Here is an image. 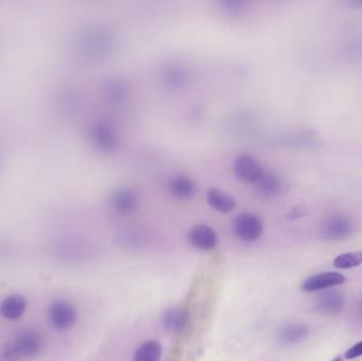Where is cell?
I'll return each instance as SVG.
<instances>
[{"label": "cell", "instance_id": "cell-1", "mask_svg": "<svg viewBox=\"0 0 362 361\" xmlns=\"http://www.w3.org/2000/svg\"><path fill=\"white\" fill-rule=\"evenodd\" d=\"M90 140L98 151L113 153L119 146L118 130L113 123L106 120H98L90 126Z\"/></svg>", "mask_w": 362, "mask_h": 361}, {"label": "cell", "instance_id": "cell-2", "mask_svg": "<svg viewBox=\"0 0 362 361\" xmlns=\"http://www.w3.org/2000/svg\"><path fill=\"white\" fill-rule=\"evenodd\" d=\"M232 229L240 241L253 243L263 234V220L256 214H238L232 222Z\"/></svg>", "mask_w": 362, "mask_h": 361}, {"label": "cell", "instance_id": "cell-3", "mask_svg": "<svg viewBox=\"0 0 362 361\" xmlns=\"http://www.w3.org/2000/svg\"><path fill=\"white\" fill-rule=\"evenodd\" d=\"M234 173L238 180L256 185L263 176L265 170L251 154H240L234 159Z\"/></svg>", "mask_w": 362, "mask_h": 361}, {"label": "cell", "instance_id": "cell-4", "mask_svg": "<svg viewBox=\"0 0 362 361\" xmlns=\"http://www.w3.org/2000/svg\"><path fill=\"white\" fill-rule=\"evenodd\" d=\"M49 321L56 331H66L72 329L78 320L76 310L67 301H56L48 310Z\"/></svg>", "mask_w": 362, "mask_h": 361}, {"label": "cell", "instance_id": "cell-5", "mask_svg": "<svg viewBox=\"0 0 362 361\" xmlns=\"http://www.w3.org/2000/svg\"><path fill=\"white\" fill-rule=\"evenodd\" d=\"M113 210L121 216H129L138 210L140 196L135 189L123 187L113 191L111 196Z\"/></svg>", "mask_w": 362, "mask_h": 361}, {"label": "cell", "instance_id": "cell-6", "mask_svg": "<svg viewBox=\"0 0 362 361\" xmlns=\"http://www.w3.org/2000/svg\"><path fill=\"white\" fill-rule=\"evenodd\" d=\"M21 357L23 358H32L42 352L43 337L38 331L34 329H25L17 335L14 340Z\"/></svg>", "mask_w": 362, "mask_h": 361}, {"label": "cell", "instance_id": "cell-7", "mask_svg": "<svg viewBox=\"0 0 362 361\" xmlns=\"http://www.w3.org/2000/svg\"><path fill=\"white\" fill-rule=\"evenodd\" d=\"M354 227L351 220L346 216H335L323 224L322 233L326 239L340 241L353 233Z\"/></svg>", "mask_w": 362, "mask_h": 361}, {"label": "cell", "instance_id": "cell-8", "mask_svg": "<svg viewBox=\"0 0 362 361\" xmlns=\"http://www.w3.org/2000/svg\"><path fill=\"white\" fill-rule=\"evenodd\" d=\"M189 243L193 247L197 248L199 251H212L216 247L217 234L212 227L208 225L194 226L188 234Z\"/></svg>", "mask_w": 362, "mask_h": 361}, {"label": "cell", "instance_id": "cell-9", "mask_svg": "<svg viewBox=\"0 0 362 361\" xmlns=\"http://www.w3.org/2000/svg\"><path fill=\"white\" fill-rule=\"evenodd\" d=\"M346 282V278L341 273L323 272L309 277L302 283V290L305 292H318L326 288L339 286Z\"/></svg>", "mask_w": 362, "mask_h": 361}, {"label": "cell", "instance_id": "cell-10", "mask_svg": "<svg viewBox=\"0 0 362 361\" xmlns=\"http://www.w3.org/2000/svg\"><path fill=\"white\" fill-rule=\"evenodd\" d=\"M168 190L170 194L180 200H189L193 198L197 193V185L191 177L178 174L172 177L168 183Z\"/></svg>", "mask_w": 362, "mask_h": 361}, {"label": "cell", "instance_id": "cell-11", "mask_svg": "<svg viewBox=\"0 0 362 361\" xmlns=\"http://www.w3.org/2000/svg\"><path fill=\"white\" fill-rule=\"evenodd\" d=\"M27 299L21 294H15L7 296L0 304V315L11 321L21 319L27 310Z\"/></svg>", "mask_w": 362, "mask_h": 361}, {"label": "cell", "instance_id": "cell-12", "mask_svg": "<svg viewBox=\"0 0 362 361\" xmlns=\"http://www.w3.org/2000/svg\"><path fill=\"white\" fill-rule=\"evenodd\" d=\"M207 202L213 210L219 213H229L236 207V200L229 193L219 189H210L207 193Z\"/></svg>", "mask_w": 362, "mask_h": 361}, {"label": "cell", "instance_id": "cell-13", "mask_svg": "<svg viewBox=\"0 0 362 361\" xmlns=\"http://www.w3.org/2000/svg\"><path fill=\"white\" fill-rule=\"evenodd\" d=\"M162 80L166 87L171 89H180L189 80L188 70L181 65H171L166 67L162 74Z\"/></svg>", "mask_w": 362, "mask_h": 361}, {"label": "cell", "instance_id": "cell-14", "mask_svg": "<svg viewBox=\"0 0 362 361\" xmlns=\"http://www.w3.org/2000/svg\"><path fill=\"white\" fill-rule=\"evenodd\" d=\"M256 187L258 194L263 195L264 197H275L282 192L283 185L277 175L265 172L261 179L256 183Z\"/></svg>", "mask_w": 362, "mask_h": 361}, {"label": "cell", "instance_id": "cell-15", "mask_svg": "<svg viewBox=\"0 0 362 361\" xmlns=\"http://www.w3.org/2000/svg\"><path fill=\"white\" fill-rule=\"evenodd\" d=\"M344 298L340 292H330L322 294L318 301V308L322 313L334 315L343 307Z\"/></svg>", "mask_w": 362, "mask_h": 361}, {"label": "cell", "instance_id": "cell-16", "mask_svg": "<svg viewBox=\"0 0 362 361\" xmlns=\"http://www.w3.org/2000/svg\"><path fill=\"white\" fill-rule=\"evenodd\" d=\"M105 95L111 102H122L128 97L129 86L125 80L113 78L107 82L104 87Z\"/></svg>", "mask_w": 362, "mask_h": 361}, {"label": "cell", "instance_id": "cell-17", "mask_svg": "<svg viewBox=\"0 0 362 361\" xmlns=\"http://www.w3.org/2000/svg\"><path fill=\"white\" fill-rule=\"evenodd\" d=\"M162 347L159 341H146L138 347L134 355V361H160Z\"/></svg>", "mask_w": 362, "mask_h": 361}, {"label": "cell", "instance_id": "cell-18", "mask_svg": "<svg viewBox=\"0 0 362 361\" xmlns=\"http://www.w3.org/2000/svg\"><path fill=\"white\" fill-rule=\"evenodd\" d=\"M188 315L183 310H170L166 312L163 318V325L166 331L170 333H177L187 325Z\"/></svg>", "mask_w": 362, "mask_h": 361}, {"label": "cell", "instance_id": "cell-19", "mask_svg": "<svg viewBox=\"0 0 362 361\" xmlns=\"http://www.w3.org/2000/svg\"><path fill=\"white\" fill-rule=\"evenodd\" d=\"M308 334V329L305 325H289L282 331L281 340L286 343H297L303 340Z\"/></svg>", "mask_w": 362, "mask_h": 361}, {"label": "cell", "instance_id": "cell-20", "mask_svg": "<svg viewBox=\"0 0 362 361\" xmlns=\"http://www.w3.org/2000/svg\"><path fill=\"white\" fill-rule=\"evenodd\" d=\"M362 264V251L343 253L334 259V267L337 269H351Z\"/></svg>", "mask_w": 362, "mask_h": 361}, {"label": "cell", "instance_id": "cell-21", "mask_svg": "<svg viewBox=\"0 0 362 361\" xmlns=\"http://www.w3.org/2000/svg\"><path fill=\"white\" fill-rule=\"evenodd\" d=\"M220 9L230 16H242L249 10V3L245 0H224L219 1Z\"/></svg>", "mask_w": 362, "mask_h": 361}, {"label": "cell", "instance_id": "cell-22", "mask_svg": "<svg viewBox=\"0 0 362 361\" xmlns=\"http://www.w3.org/2000/svg\"><path fill=\"white\" fill-rule=\"evenodd\" d=\"M23 359L14 341L0 347V361H21Z\"/></svg>", "mask_w": 362, "mask_h": 361}, {"label": "cell", "instance_id": "cell-23", "mask_svg": "<svg viewBox=\"0 0 362 361\" xmlns=\"http://www.w3.org/2000/svg\"><path fill=\"white\" fill-rule=\"evenodd\" d=\"M362 356V341L360 342L356 343L355 345L350 349V350L346 351V358L348 360H352V359L358 358V357Z\"/></svg>", "mask_w": 362, "mask_h": 361}, {"label": "cell", "instance_id": "cell-24", "mask_svg": "<svg viewBox=\"0 0 362 361\" xmlns=\"http://www.w3.org/2000/svg\"><path fill=\"white\" fill-rule=\"evenodd\" d=\"M334 361H342V360H341V359H340V358H336V359H335Z\"/></svg>", "mask_w": 362, "mask_h": 361}]
</instances>
